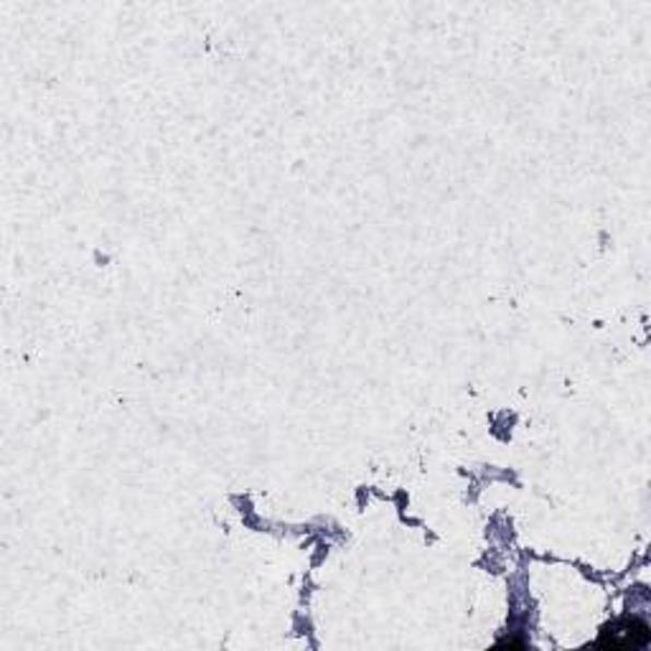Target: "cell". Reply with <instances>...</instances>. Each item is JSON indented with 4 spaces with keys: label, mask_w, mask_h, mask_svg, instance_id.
Here are the masks:
<instances>
[{
    "label": "cell",
    "mask_w": 651,
    "mask_h": 651,
    "mask_svg": "<svg viewBox=\"0 0 651 651\" xmlns=\"http://www.w3.org/2000/svg\"><path fill=\"white\" fill-rule=\"evenodd\" d=\"M651 641L649 624L639 616H624L616 618L601 631V637L593 641L595 649H611V651H629V649H644Z\"/></svg>",
    "instance_id": "obj_1"
}]
</instances>
